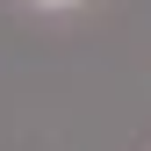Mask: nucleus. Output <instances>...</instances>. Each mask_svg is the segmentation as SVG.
Masks as SVG:
<instances>
[{
	"instance_id": "obj_1",
	"label": "nucleus",
	"mask_w": 151,
	"mask_h": 151,
	"mask_svg": "<svg viewBox=\"0 0 151 151\" xmlns=\"http://www.w3.org/2000/svg\"><path fill=\"white\" fill-rule=\"evenodd\" d=\"M29 7H43V14H65V7H79V0H29Z\"/></svg>"
}]
</instances>
